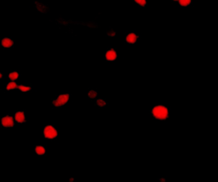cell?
I'll use <instances>...</instances> for the list:
<instances>
[{
	"label": "cell",
	"instance_id": "1",
	"mask_svg": "<svg viewBox=\"0 0 218 182\" xmlns=\"http://www.w3.org/2000/svg\"><path fill=\"white\" fill-rule=\"evenodd\" d=\"M152 115L157 120H166L169 118V109L163 105H158L152 109Z\"/></svg>",
	"mask_w": 218,
	"mask_h": 182
},
{
	"label": "cell",
	"instance_id": "2",
	"mask_svg": "<svg viewBox=\"0 0 218 182\" xmlns=\"http://www.w3.org/2000/svg\"><path fill=\"white\" fill-rule=\"evenodd\" d=\"M44 135L46 139L53 140L58 136V132L52 125H47L44 129Z\"/></svg>",
	"mask_w": 218,
	"mask_h": 182
},
{
	"label": "cell",
	"instance_id": "3",
	"mask_svg": "<svg viewBox=\"0 0 218 182\" xmlns=\"http://www.w3.org/2000/svg\"><path fill=\"white\" fill-rule=\"evenodd\" d=\"M70 96L68 94H63V95H61L57 97V99L55 101H53V105L55 106V107H61V106H63L64 105H66L68 101H69Z\"/></svg>",
	"mask_w": 218,
	"mask_h": 182
},
{
	"label": "cell",
	"instance_id": "4",
	"mask_svg": "<svg viewBox=\"0 0 218 182\" xmlns=\"http://www.w3.org/2000/svg\"><path fill=\"white\" fill-rule=\"evenodd\" d=\"M1 124L4 128H12V127H14V125H15L14 118L11 117V116H5V117L2 118Z\"/></svg>",
	"mask_w": 218,
	"mask_h": 182
},
{
	"label": "cell",
	"instance_id": "5",
	"mask_svg": "<svg viewBox=\"0 0 218 182\" xmlns=\"http://www.w3.org/2000/svg\"><path fill=\"white\" fill-rule=\"evenodd\" d=\"M105 57H106V60H107V61H114L117 59L118 55H117V52H116L115 50L111 49V50H107V51L106 52Z\"/></svg>",
	"mask_w": 218,
	"mask_h": 182
},
{
	"label": "cell",
	"instance_id": "6",
	"mask_svg": "<svg viewBox=\"0 0 218 182\" xmlns=\"http://www.w3.org/2000/svg\"><path fill=\"white\" fill-rule=\"evenodd\" d=\"M15 120L20 123H26V117H25V113L22 111H20L15 114Z\"/></svg>",
	"mask_w": 218,
	"mask_h": 182
},
{
	"label": "cell",
	"instance_id": "7",
	"mask_svg": "<svg viewBox=\"0 0 218 182\" xmlns=\"http://www.w3.org/2000/svg\"><path fill=\"white\" fill-rule=\"evenodd\" d=\"M1 45L4 48H10L14 45V41L9 38H4L1 41Z\"/></svg>",
	"mask_w": 218,
	"mask_h": 182
},
{
	"label": "cell",
	"instance_id": "8",
	"mask_svg": "<svg viewBox=\"0 0 218 182\" xmlns=\"http://www.w3.org/2000/svg\"><path fill=\"white\" fill-rule=\"evenodd\" d=\"M137 40H138V36L135 33H130L125 38V41L129 43H136Z\"/></svg>",
	"mask_w": 218,
	"mask_h": 182
},
{
	"label": "cell",
	"instance_id": "9",
	"mask_svg": "<svg viewBox=\"0 0 218 182\" xmlns=\"http://www.w3.org/2000/svg\"><path fill=\"white\" fill-rule=\"evenodd\" d=\"M45 152H46L45 148L44 147H42V146H37V147H35V152L38 155H39V156L44 155L45 154Z\"/></svg>",
	"mask_w": 218,
	"mask_h": 182
},
{
	"label": "cell",
	"instance_id": "10",
	"mask_svg": "<svg viewBox=\"0 0 218 182\" xmlns=\"http://www.w3.org/2000/svg\"><path fill=\"white\" fill-rule=\"evenodd\" d=\"M18 89V85L16 84V83L14 82V81L10 82L6 85V89L7 90H12V89Z\"/></svg>",
	"mask_w": 218,
	"mask_h": 182
},
{
	"label": "cell",
	"instance_id": "11",
	"mask_svg": "<svg viewBox=\"0 0 218 182\" xmlns=\"http://www.w3.org/2000/svg\"><path fill=\"white\" fill-rule=\"evenodd\" d=\"M19 78V73L17 72H11L9 74V78L11 81H16Z\"/></svg>",
	"mask_w": 218,
	"mask_h": 182
},
{
	"label": "cell",
	"instance_id": "12",
	"mask_svg": "<svg viewBox=\"0 0 218 182\" xmlns=\"http://www.w3.org/2000/svg\"><path fill=\"white\" fill-rule=\"evenodd\" d=\"M178 2H179V4H180L181 6H182V7H187V6H188V5L191 4L192 0H179Z\"/></svg>",
	"mask_w": 218,
	"mask_h": 182
},
{
	"label": "cell",
	"instance_id": "13",
	"mask_svg": "<svg viewBox=\"0 0 218 182\" xmlns=\"http://www.w3.org/2000/svg\"><path fill=\"white\" fill-rule=\"evenodd\" d=\"M96 105L99 107H104L107 105V102L102 99H99V100H96Z\"/></svg>",
	"mask_w": 218,
	"mask_h": 182
},
{
	"label": "cell",
	"instance_id": "14",
	"mask_svg": "<svg viewBox=\"0 0 218 182\" xmlns=\"http://www.w3.org/2000/svg\"><path fill=\"white\" fill-rule=\"evenodd\" d=\"M18 89L21 91V92H27L30 91L32 89V88L30 86H26V85H19Z\"/></svg>",
	"mask_w": 218,
	"mask_h": 182
},
{
	"label": "cell",
	"instance_id": "15",
	"mask_svg": "<svg viewBox=\"0 0 218 182\" xmlns=\"http://www.w3.org/2000/svg\"><path fill=\"white\" fill-rule=\"evenodd\" d=\"M98 95V93L96 92V90H89V93H88V97L90 98V99H95L96 96Z\"/></svg>",
	"mask_w": 218,
	"mask_h": 182
},
{
	"label": "cell",
	"instance_id": "16",
	"mask_svg": "<svg viewBox=\"0 0 218 182\" xmlns=\"http://www.w3.org/2000/svg\"><path fill=\"white\" fill-rule=\"evenodd\" d=\"M137 4H139L140 6L145 7L147 5V0H134Z\"/></svg>",
	"mask_w": 218,
	"mask_h": 182
},
{
	"label": "cell",
	"instance_id": "17",
	"mask_svg": "<svg viewBox=\"0 0 218 182\" xmlns=\"http://www.w3.org/2000/svg\"><path fill=\"white\" fill-rule=\"evenodd\" d=\"M3 78V74H2V73L0 72V78Z\"/></svg>",
	"mask_w": 218,
	"mask_h": 182
},
{
	"label": "cell",
	"instance_id": "18",
	"mask_svg": "<svg viewBox=\"0 0 218 182\" xmlns=\"http://www.w3.org/2000/svg\"><path fill=\"white\" fill-rule=\"evenodd\" d=\"M172 1H179V0H172Z\"/></svg>",
	"mask_w": 218,
	"mask_h": 182
}]
</instances>
